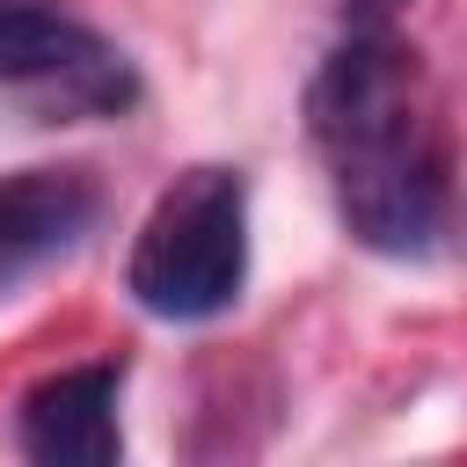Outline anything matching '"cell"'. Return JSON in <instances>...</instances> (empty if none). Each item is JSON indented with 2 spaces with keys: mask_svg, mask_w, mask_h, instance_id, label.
<instances>
[{
  "mask_svg": "<svg viewBox=\"0 0 467 467\" xmlns=\"http://www.w3.org/2000/svg\"><path fill=\"white\" fill-rule=\"evenodd\" d=\"M248 285V182L241 168H182L139 219L124 292L153 321H212Z\"/></svg>",
  "mask_w": 467,
  "mask_h": 467,
  "instance_id": "cell-2",
  "label": "cell"
},
{
  "mask_svg": "<svg viewBox=\"0 0 467 467\" xmlns=\"http://www.w3.org/2000/svg\"><path fill=\"white\" fill-rule=\"evenodd\" d=\"M117 387H124L117 365H73V372H51L44 387H29L22 452L44 460V467H109L124 452Z\"/></svg>",
  "mask_w": 467,
  "mask_h": 467,
  "instance_id": "cell-4",
  "label": "cell"
},
{
  "mask_svg": "<svg viewBox=\"0 0 467 467\" xmlns=\"http://www.w3.org/2000/svg\"><path fill=\"white\" fill-rule=\"evenodd\" d=\"M0 95L36 117H124L139 102L131 58L58 0H0Z\"/></svg>",
  "mask_w": 467,
  "mask_h": 467,
  "instance_id": "cell-3",
  "label": "cell"
},
{
  "mask_svg": "<svg viewBox=\"0 0 467 467\" xmlns=\"http://www.w3.org/2000/svg\"><path fill=\"white\" fill-rule=\"evenodd\" d=\"M306 131L328 161L343 226L379 255H423L445 219V139L416 51L358 29L306 88Z\"/></svg>",
  "mask_w": 467,
  "mask_h": 467,
  "instance_id": "cell-1",
  "label": "cell"
},
{
  "mask_svg": "<svg viewBox=\"0 0 467 467\" xmlns=\"http://www.w3.org/2000/svg\"><path fill=\"white\" fill-rule=\"evenodd\" d=\"M95 219V182L73 168H22L0 175V277L58 255Z\"/></svg>",
  "mask_w": 467,
  "mask_h": 467,
  "instance_id": "cell-5",
  "label": "cell"
}]
</instances>
